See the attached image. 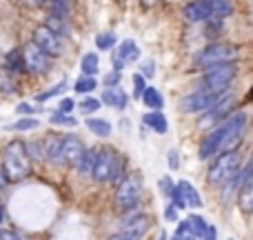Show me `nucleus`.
Returning <instances> with one entry per match:
<instances>
[{
  "label": "nucleus",
  "mask_w": 253,
  "mask_h": 240,
  "mask_svg": "<svg viewBox=\"0 0 253 240\" xmlns=\"http://www.w3.org/2000/svg\"><path fill=\"white\" fill-rule=\"evenodd\" d=\"M107 107H114V109H120L123 111L126 107V102H129V96L123 92L120 87H114V89H105V94H102V100Z\"/></svg>",
  "instance_id": "nucleus-17"
},
{
  "label": "nucleus",
  "mask_w": 253,
  "mask_h": 240,
  "mask_svg": "<svg viewBox=\"0 0 253 240\" xmlns=\"http://www.w3.org/2000/svg\"><path fill=\"white\" fill-rule=\"evenodd\" d=\"M96 87H98V83H96V78H93V76H83V78L76 80L74 92L76 94H91Z\"/></svg>",
  "instance_id": "nucleus-29"
},
{
  "label": "nucleus",
  "mask_w": 253,
  "mask_h": 240,
  "mask_svg": "<svg viewBox=\"0 0 253 240\" xmlns=\"http://www.w3.org/2000/svg\"><path fill=\"white\" fill-rule=\"evenodd\" d=\"M142 102L149 107L151 111H162V107H165V98H162V94L158 92L156 87H147L142 94Z\"/></svg>",
  "instance_id": "nucleus-24"
},
{
  "label": "nucleus",
  "mask_w": 253,
  "mask_h": 240,
  "mask_svg": "<svg viewBox=\"0 0 253 240\" xmlns=\"http://www.w3.org/2000/svg\"><path fill=\"white\" fill-rule=\"evenodd\" d=\"M144 76L142 74H135L133 76V98H138V100H142V94L144 89H147V83H144Z\"/></svg>",
  "instance_id": "nucleus-35"
},
{
  "label": "nucleus",
  "mask_w": 253,
  "mask_h": 240,
  "mask_svg": "<svg viewBox=\"0 0 253 240\" xmlns=\"http://www.w3.org/2000/svg\"><path fill=\"white\" fill-rule=\"evenodd\" d=\"M236 76H238L236 62L213 67V69H207L205 74H202L200 83H198V89H207V92H213V94H227L229 87L233 85V80H236Z\"/></svg>",
  "instance_id": "nucleus-7"
},
{
  "label": "nucleus",
  "mask_w": 253,
  "mask_h": 240,
  "mask_svg": "<svg viewBox=\"0 0 253 240\" xmlns=\"http://www.w3.org/2000/svg\"><path fill=\"white\" fill-rule=\"evenodd\" d=\"M167 162H169V169H180V153H178V149H171L169 156H167Z\"/></svg>",
  "instance_id": "nucleus-41"
},
{
  "label": "nucleus",
  "mask_w": 253,
  "mask_h": 240,
  "mask_svg": "<svg viewBox=\"0 0 253 240\" xmlns=\"http://www.w3.org/2000/svg\"><path fill=\"white\" fill-rule=\"evenodd\" d=\"M178 214H180V209H175V207L171 205V202L165 207V220H169V223H180Z\"/></svg>",
  "instance_id": "nucleus-39"
},
{
  "label": "nucleus",
  "mask_w": 253,
  "mask_h": 240,
  "mask_svg": "<svg viewBox=\"0 0 253 240\" xmlns=\"http://www.w3.org/2000/svg\"><path fill=\"white\" fill-rule=\"evenodd\" d=\"M49 122H51V125H58V127H76L78 125V120H76L74 116L62 114V111H53V114H49Z\"/></svg>",
  "instance_id": "nucleus-30"
},
{
  "label": "nucleus",
  "mask_w": 253,
  "mask_h": 240,
  "mask_svg": "<svg viewBox=\"0 0 253 240\" xmlns=\"http://www.w3.org/2000/svg\"><path fill=\"white\" fill-rule=\"evenodd\" d=\"M25 147H27V153H29V158H31L34 162H42V160H47V158H44V147L38 143V140L25 143Z\"/></svg>",
  "instance_id": "nucleus-31"
},
{
  "label": "nucleus",
  "mask_w": 253,
  "mask_h": 240,
  "mask_svg": "<svg viewBox=\"0 0 253 240\" xmlns=\"http://www.w3.org/2000/svg\"><path fill=\"white\" fill-rule=\"evenodd\" d=\"M249 100H253V87L249 89Z\"/></svg>",
  "instance_id": "nucleus-48"
},
{
  "label": "nucleus",
  "mask_w": 253,
  "mask_h": 240,
  "mask_svg": "<svg viewBox=\"0 0 253 240\" xmlns=\"http://www.w3.org/2000/svg\"><path fill=\"white\" fill-rule=\"evenodd\" d=\"M236 202H238V207L242 209V214L253 216V183H247L245 187L240 189Z\"/></svg>",
  "instance_id": "nucleus-23"
},
{
  "label": "nucleus",
  "mask_w": 253,
  "mask_h": 240,
  "mask_svg": "<svg viewBox=\"0 0 253 240\" xmlns=\"http://www.w3.org/2000/svg\"><path fill=\"white\" fill-rule=\"evenodd\" d=\"M140 200H142V176L138 171H129L116 185L114 205L123 214H131V211H138Z\"/></svg>",
  "instance_id": "nucleus-3"
},
{
  "label": "nucleus",
  "mask_w": 253,
  "mask_h": 240,
  "mask_svg": "<svg viewBox=\"0 0 253 240\" xmlns=\"http://www.w3.org/2000/svg\"><path fill=\"white\" fill-rule=\"evenodd\" d=\"M22 56H25L27 71H31L34 76H44L49 71V67H51V60H49V56L38 47V45L34 43V40H31V43L27 45L25 49H22Z\"/></svg>",
  "instance_id": "nucleus-10"
},
{
  "label": "nucleus",
  "mask_w": 253,
  "mask_h": 240,
  "mask_svg": "<svg viewBox=\"0 0 253 240\" xmlns=\"http://www.w3.org/2000/svg\"><path fill=\"white\" fill-rule=\"evenodd\" d=\"M98 67H100V62H98V56H96V53H84L83 60H80V69H83V76H96V74H98Z\"/></svg>",
  "instance_id": "nucleus-27"
},
{
  "label": "nucleus",
  "mask_w": 253,
  "mask_h": 240,
  "mask_svg": "<svg viewBox=\"0 0 253 240\" xmlns=\"http://www.w3.org/2000/svg\"><path fill=\"white\" fill-rule=\"evenodd\" d=\"M184 18L189 22H209V20H218L213 16V9H211L209 0H191V2L184 4Z\"/></svg>",
  "instance_id": "nucleus-14"
},
{
  "label": "nucleus",
  "mask_w": 253,
  "mask_h": 240,
  "mask_svg": "<svg viewBox=\"0 0 253 240\" xmlns=\"http://www.w3.org/2000/svg\"><path fill=\"white\" fill-rule=\"evenodd\" d=\"M4 65L11 74H25V56H22L20 49H11V51L4 56Z\"/></svg>",
  "instance_id": "nucleus-22"
},
{
  "label": "nucleus",
  "mask_w": 253,
  "mask_h": 240,
  "mask_svg": "<svg viewBox=\"0 0 253 240\" xmlns=\"http://www.w3.org/2000/svg\"><path fill=\"white\" fill-rule=\"evenodd\" d=\"M34 43L47 53L49 58L51 56H58L62 51V43H60V36H56L49 27H36L34 29Z\"/></svg>",
  "instance_id": "nucleus-12"
},
{
  "label": "nucleus",
  "mask_w": 253,
  "mask_h": 240,
  "mask_svg": "<svg viewBox=\"0 0 253 240\" xmlns=\"http://www.w3.org/2000/svg\"><path fill=\"white\" fill-rule=\"evenodd\" d=\"M238 58V49L233 45L227 43H211L207 47H202L200 51L193 56V67L198 69L207 71V69H213V67L220 65H229Z\"/></svg>",
  "instance_id": "nucleus-6"
},
{
  "label": "nucleus",
  "mask_w": 253,
  "mask_h": 240,
  "mask_svg": "<svg viewBox=\"0 0 253 240\" xmlns=\"http://www.w3.org/2000/svg\"><path fill=\"white\" fill-rule=\"evenodd\" d=\"M0 240H22V238L11 229H0Z\"/></svg>",
  "instance_id": "nucleus-43"
},
{
  "label": "nucleus",
  "mask_w": 253,
  "mask_h": 240,
  "mask_svg": "<svg viewBox=\"0 0 253 240\" xmlns=\"http://www.w3.org/2000/svg\"><path fill=\"white\" fill-rule=\"evenodd\" d=\"M158 187H160V192L165 193L167 198H171V193L175 192V183L169 178V176H162V178L158 180Z\"/></svg>",
  "instance_id": "nucleus-37"
},
{
  "label": "nucleus",
  "mask_w": 253,
  "mask_h": 240,
  "mask_svg": "<svg viewBox=\"0 0 253 240\" xmlns=\"http://www.w3.org/2000/svg\"><path fill=\"white\" fill-rule=\"evenodd\" d=\"M96 160H98V149H87V151L83 153V158H80V162L76 165L78 174L83 176V178H87V176H93V169H96Z\"/></svg>",
  "instance_id": "nucleus-20"
},
{
  "label": "nucleus",
  "mask_w": 253,
  "mask_h": 240,
  "mask_svg": "<svg viewBox=\"0 0 253 240\" xmlns=\"http://www.w3.org/2000/svg\"><path fill=\"white\" fill-rule=\"evenodd\" d=\"M74 107H76L74 98H62V100H60V107H58V111H62V114H71V111H74Z\"/></svg>",
  "instance_id": "nucleus-42"
},
{
  "label": "nucleus",
  "mask_w": 253,
  "mask_h": 240,
  "mask_svg": "<svg viewBox=\"0 0 253 240\" xmlns=\"http://www.w3.org/2000/svg\"><path fill=\"white\" fill-rule=\"evenodd\" d=\"M169 240H178V236H175V234H173V236H171V238H169Z\"/></svg>",
  "instance_id": "nucleus-50"
},
{
  "label": "nucleus",
  "mask_w": 253,
  "mask_h": 240,
  "mask_svg": "<svg viewBox=\"0 0 253 240\" xmlns=\"http://www.w3.org/2000/svg\"><path fill=\"white\" fill-rule=\"evenodd\" d=\"M38 127H40L38 118H20L13 125H9V131H31V129H38Z\"/></svg>",
  "instance_id": "nucleus-32"
},
{
  "label": "nucleus",
  "mask_w": 253,
  "mask_h": 240,
  "mask_svg": "<svg viewBox=\"0 0 253 240\" xmlns=\"http://www.w3.org/2000/svg\"><path fill=\"white\" fill-rule=\"evenodd\" d=\"M67 89V80H62V83H58V85H53L51 89H47V92H42L40 96H36V102H47V100H51L53 96H58V94H62Z\"/></svg>",
  "instance_id": "nucleus-33"
},
{
  "label": "nucleus",
  "mask_w": 253,
  "mask_h": 240,
  "mask_svg": "<svg viewBox=\"0 0 253 240\" xmlns=\"http://www.w3.org/2000/svg\"><path fill=\"white\" fill-rule=\"evenodd\" d=\"M149 229H151V218H149L147 214L131 211V214H125L123 218H120V232L131 234V236L142 238Z\"/></svg>",
  "instance_id": "nucleus-11"
},
{
  "label": "nucleus",
  "mask_w": 253,
  "mask_h": 240,
  "mask_svg": "<svg viewBox=\"0 0 253 240\" xmlns=\"http://www.w3.org/2000/svg\"><path fill=\"white\" fill-rule=\"evenodd\" d=\"M36 2H38V4H44V2H49V0H36Z\"/></svg>",
  "instance_id": "nucleus-49"
},
{
  "label": "nucleus",
  "mask_w": 253,
  "mask_h": 240,
  "mask_svg": "<svg viewBox=\"0 0 253 240\" xmlns=\"http://www.w3.org/2000/svg\"><path fill=\"white\" fill-rule=\"evenodd\" d=\"M178 189L182 192L184 200H187V207H191V209H200V207H202V196H200V192H198V189L189 183V180H180Z\"/></svg>",
  "instance_id": "nucleus-19"
},
{
  "label": "nucleus",
  "mask_w": 253,
  "mask_h": 240,
  "mask_svg": "<svg viewBox=\"0 0 253 240\" xmlns=\"http://www.w3.org/2000/svg\"><path fill=\"white\" fill-rule=\"evenodd\" d=\"M209 4H211L213 16L218 18V20H222V18H227L233 13V0H209Z\"/></svg>",
  "instance_id": "nucleus-26"
},
{
  "label": "nucleus",
  "mask_w": 253,
  "mask_h": 240,
  "mask_svg": "<svg viewBox=\"0 0 253 240\" xmlns=\"http://www.w3.org/2000/svg\"><path fill=\"white\" fill-rule=\"evenodd\" d=\"M120 85V71H109V74L105 76V87L107 89H114V87H118Z\"/></svg>",
  "instance_id": "nucleus-38"
},
{
  "label": "nucleus",
  "mask_w": 253,
  "mask_h": 240,
  "mask_svg": "<svg viewBox=\"0 0 253 240\" xmlns=\"http://www.w3.org/2000/svg\"><path fill=\"white\" fill-rule=\"evenodd\" d=\"M62 138L65 136H58V134H51L44 138V158L56 165H62Z\"/></svg>",
  "instance_id": "nucleus-16"
},
{
  "label": "nucleus",
  "mask_w": 253,
  "mask_h": 240,
  "mask_svg": "<svg viewBox=\"0 0 253 240\" xmlns=\"http://www.w3.org/2000/svg\"><path fill=\"white\" fill-rule=\"evenodd\" d=\"M123 171H125V158L114 147L98 149L96 169H93L91 176L98 185H118L123 180Z\"/></svg>",
  "instance_id": "nucleus-4"
},
{
  "label": "nucleus",
  "mask_w": 253,
  "mask_h": 240,
  "mask_svg": "<svg viewBox=\"0 0 253 240\" xmlns=\"http://www.w3.org/2000/svg\"><path fill=\"white\" fill-rule=\"evenodd\" d=\"M2 223H4V207L0 205V225H2Z\"/></svg>",
  "instance_id": "nucleus-47"
},
{
  "label": "nucleus",
  "mask_w": 253,
  "mask_h": 240,
  "mask_svg": "<svg viewBox=\"0 0 253 240\" xmlns=\"http://www.w3.org/2000/svg\"><path fill=\"white\" fill-rule=\"evenodd\" d=\"M7 185H9V178H7V174H4L2 165H0V189H4Z\"/></svg>",
  "instance_id": "nucleus-45"
},
{
  "label": "nucleus",
  "mask_w": 253,
  "mask_h": 240,
  "mask_svg": "<svg viewBox=\"0 0 253 240\" xmlns=\"http://www.w3.org/2000/svg\"><path fill=\"white\" fill-rule=\"evenodd\" d=\"M16 114L22 116V118H29L31 114H36V109H34V105H29V102H20V105L16 107Z\"/></svg>",
  "instance_id": "nucleus-40"
},
{
  "label": "nucleus",
  "mask_w": 253,
  "mask_h": 240,
  "mask_svg": "<svg viewBox=\"0 0 253 240\" xmlns=\"http://www.w3.org/2000/svg\"><path fill=\"white\" fill-rule=\"evenodd\" d=\"M142 122L151 131H156V134H160V136H165L167 131H169V120H167V116L162 114V111H149V114H144Z\"/></svg>",
  "instance_id": "nucleus-18"
},
{
  "label": "nucleus",
  "mask_w": 253,
  "mask_h": 240,
  "mask_svg": "<svg viewBox=\"0 0 253 240\" xmlns=\"http://www.w3.org/2000/svg\"><path fill=\"white\" fill-rule=\"evenodd\" d=\"M84 125H87V129L91 131L93 136H98V138H107V136H111V131H114L111 122L105 118H87Z\"/></svg>",
  "instance_id": "nucleus-21"
},
{
  "label": "nucleus",
  "mask_w": 253,
  "mask_h": 240,
  "mask_svg": "<svg viewBox=\"0 0 253 240\" xmlns=\"http://www.w3.org/2000/svg\"><path fill=\"white\" fill-rule=\"evenodd\" d=\"M142 76L147 78V76H153V62H149V65L142 67Z\"/></svg>",
  "instance_id": "nucleus-46"
},
{
  "label": "nucleus",
  "mask_w": 253,
  "mask_h": 240,
  "mask_svg": "<svg viewBox=\"0 0 253 240\" xmlns=\"http://www.w3.org/2000/svg\"><path fill=\"white\" fill-rule=\"evenodd\" d=\"M245 134H247V114L236 109L224 122H220L213 129L207 131V136L200 143V149H198V158L200 160H213L220 153L238 151Z\"/></svg>",
  "instance_id": "nucleus-1"
},
{
  "label": "nucleus",
  "mask_w": 253,
  "mask_h": 240,
  "mask_svg": "<svg viewBox=\"0 0 253 240\" xmlns=\"http://www.w3.org/2000/svg\"><path fill=\"white\" fill-rule=\"evenodd\" d=\"M233 102H236V96H233L231 92H227L213 107H211L209 111H207V114H202L200 127H202V129H213L215 125L224 122L229 116L233 114V111H236V109H233Z\"/></svg>",
  "instance_id": "nucleus-9"
},
{
  "label": "nucleus",
  "mask_w": 253,
  "mask_h": 240,
  "mask_svg": "<svg viewBox=\"0 0 253 240\" xmlns=\"http://www.w3.org/2000/svg\"><path fill=\"white\" fill-rule=\"evenodd\" d=\"M116 43H118V36H116L114 31L98 34V38H96V47L100 49V51H111V49L116 47Z\"/></svg>",
  "instance_id": "nucleus-28"
},
{
  "label": "nucleus",
  "mask_w": 253,
  "mask_h": 240,
  "mask_svg": "<svg viewBox=\"0 0 253 240\" xmlns=\"http://www.w3.org/2000/svg\"><path fill=\"white\" fill-rule=\"evenodd\" d=\"M224 94H213V92H207V89H196L193 94L184 96L180 100V109L184 114H207L215 102L222 98Z\"/></svg>",
  "instance_id": "nucleus-8"
},
{
  "label": "nucleus",
  "mask_w": 253,
  "mask_h": 240,
  "mask_svg": "<svg viewBox=\"0 0 253 240\" xmlns=\"http://www.w3.org/2000/svg\"><path fill=\"white\" fill-rule=\"evenodd\" d=\"M84 151H87V149H84V143L78 138V136H65V138H62V165L76 167Z\"/></svg>",
  "instance_id": "nucleus-15"
},
{
  "label": "nucleus",
  "mask_w": 253,
  "mask_h": 240,
  "mask_svg": "<svg viewBox=\"0 0 253 240\" xmlns=\"http://www.w3.org/2000/svg\"><path fill=\"white\" fill-rule=\"evenodd\" d=\"M47 27L53 31L56 36H60V38H65V36H71V27L67 25V20L65 18H58V16H49V20H47Z\"/></svg>",
  "instance_id": "nucleus-25"
},
{
  "label": "nucleus",
  "mask_w": 253,
  "mask_h": 240,
  "mask_svg": "<svg viewBox=\"0 0 253 240\" xmlns=\"http://www.w3.org/2000/svg\"><path fill=\"white\" fill-rule=\"evenodd\" d=\"M107 240H140V238L131 236V234H125V232H118V234H114V236H109Z\"/></svg>",
  "instance_id": "nucleus-44"
},
{
  "label": "nucleus",
  "mask_w": 253,
  "mask_h": 240,
  "mask_svg": "<svg viewBox=\"0 0 253 240\" xmlns=\"http://www.w3.org/2000/svg\"><path fill=\"white\" fill-rule=\"evenodd\" d=\"M2 169L7 174L9 183H18V180L27 178L31 174V158L27 153L25 143L20 140H11L2 151Z\"/></svg>",
  "instance_id": "nucleus-5"
},
{
  "label": "nucleus",
  "mask_w": 253,
  "mask_h": 240,
  "mask_svg": "<svg viewBox=\"0 0 253 240\" xmlns=\"http://www.w3.org/2000/svg\"><path fill=\"white\" fill-rule=\"evenodd\" d=\"M78 107L83 114H96V111L100 109V100H96V98H84Z\"/></svg>",
  "instance_id": "nucleus-36"
},
{
  "label": "nucleus",
  "mask_w": 253,
  "mask_h": 240,
  "mask_svg": "<svg viewBox=\"0 0 253 240\" xmlns=\"http://www.w3.org/2000/svg\"><path fill=\"white\" fill-rule=\"evenodd\" d=\"M51 11L53 16L65 18L71 11V0H51Z\"/></svg>",
  "instance_id": "nucleus-34"
},
{
  "label": "nucleus",
  "mask_w": 253,
  "mask_h": 240,
  "mask_svg": "<svg viewBox=\"0 0 253 240\" xmlns=\"http://www.w3.org/2000/svg\"><path fill=\"white\" fill-rule=\"evenodd\" d=\"M140 60V47L133 43V40H123L118 45V49L114 51V69L123 71L126 65Z\"/></svg>",
  "instance_id": "nucleus-13"
},
{
  "label": "nucleus",
  "mask_w": 253,
  "mask_h": 240,
  "mask_svg": "<svg viewBox=\"0 0 253 240\" xmlns=\"http://www.w3.org/2000/svg\"><path fill=\"white\" fill-rule=\"evenodd\" d=\"M242 165H245V160H242L240 151L220 153V156H215L211 160L209 169H207V183L213 189H224L227 185H231L238 178Z\"/></svg>",
  "instance_id": "nucleus-2"
}]
</instances>
